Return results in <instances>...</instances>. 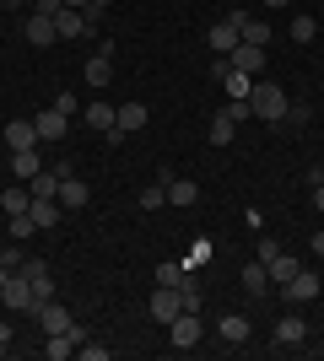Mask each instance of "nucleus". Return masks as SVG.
Listing matches in <instances>:
<instances>
[{"label":"nucleus","mask_w":324,"mask_h":361,"mask_svg":"<svg viewBox=\"0 0 324 361\" xmlns=\"http://www.w3.org/2000/svg\"><path fill=\"white\" fill-rule=\"evenodd\" d=\"M60 6H71V11H87V0H60Z\"/></svg>","instance_id":"43"},{"label":"nucleus","mask_w":324,"mask_h":361,"mask_svg":"<svg viewBox=\"0 0 324 361\" xmlns=\"http://www.w3.org/2000/svg\"><path fill=\"white\" fill-rule=\"evenodd\" d=\"M146 313H152V324H162V329H168L173 318L184 313V297H179V286H157L152 302H146Z\"/></svg>","instance_id":"4"},{"label":"nucleus","mask_w":324,"mask_h":361,"mask_svg":"<svg viewBox=\"0 0 324 361\" xmlns=\"http://www.w3.org/2000/svg\"><path fill=\"white\" fill-rule=\"evenodd\" d=\"M227 65H232V71H244V75H260L265 71V49L260 44H238L227 54Z\"/></svg>","instance_id":"13"},{"label":"nucleus","mask_w":324,"mask_h":361,"mask_svg":"<svg viewBox=\"0 0 324 361\" xmlns=\"http://www.w3.org/2000/svg\"><path fill=\"white\" fill-rule=\"evenodd\" d=\"M232 22H238V44H270V22H260V16H248V11H232Z\"/></svg>","instance_id":"9"},{"label":"nucleus","mask_w":324,"mask_h":361,"mask_svg":"<svg viewBox=\"0 0 324 361\" xmlns=\"http://www.w3.org/2000/svg\"><path fill=\"white\" fill-rule=\"evenodd\" d=\"M200 200V183L195 178H168V205H179V211H189Z\"/></svg>","instance_id":"21"},{"label":"nucleus","mask_w":324,"mask_h":361,"mask_svg":"<svg viewBox=\"0 0 324 361\" xmlns=\"http://www.w3.org/2000/svg\"><path fill=\"white\" fill-rule=\"evenodd\" d=\"M200 334H205L200 313H179V318L168 324V340H173V350H195V345H200Z\"/></svg>","instance_id":"6"},{"label":"nucleus","mask_w":324,"mask_h":361,"mask_svg":"<svg viewBox=\"0 0 324 361\" xmlns=\"http://www.w3.org/2000/svg\"><path fill=\"white\" fill-rule=\"evenodd\" d=\"M6 345H11V329H6V324H0V356H6Z\"/></svg>","instance_id":"40"},{"label":"nucleus","mask_w":324,"mask_h":361,"mask_svg":"<svg viewBox=\"0 0 324 361\" xmlns=\"http://www.w3.org/2000/svg\"><path fill=\"white\" fill-rule=\"evenodd\" d=\"M319 173H324V167H319Z\"/></svg>","instance_id":"47"},{"label":"nucleus","mask_w":324,"mask_h":361,"mask_svg":"<svg viewBox=\"0 0 324 361\" xmlns=\"http://www.w3.org/2000/svg\"><path fill=\"white\" fill-rule=\"evenodd\" d=\"M6 146H11V151H32V146H38L32 119H11V124H6Z\"/></svg>","instance_id":"19"},{"label":"nucleus","mask_w":324,"mask_h":361,"mask_svg":"<svg viewBox=\"0 0 324 361\" xmlns=\"http://www.w3.org/2000/svg\"><path fill=\"white\" fill-rule=\"evenodd\" d=\"M76 345H81V329L76 334H49V340H44V356L49 361H71V356H76Z\"/></svg>","instance_id":"22"},{"label":"nucleus","mask_w":324,"mask_h":361,"mask_svg":"<svg viewBox=\"0 0 324 361\" xmlns=\"http://www.w3.org/2000/svg\"><path fill=\"white\" fill-rule=\"evenodd\" d=\"M313 211H324V183H313Z\"/></svg>","instance_id":"39"},{"label":"nucleus","mask_w":324,"mask_h":361,"mask_svg":"<svg viewBox=\"0 0 324 361\" xmlns=\"http://www.w3.org/2000/svg\"><path fill=\"white\" fill-rule=\"evenodd\" d=\"M313 254H319V259H324V232H313Z\"/></svg>","instance_id":"41"},{"label":"nucleus","mask_w":324,"mask_h":361,"mask_svg":"<svg viewBox=\"0 0 324 361\" xmlns=\"http://www.w3.org/2000/svg\"><path fill=\"white\" fill-rule=\"evenodd\" d=\"M270 286H276V281H270V270H265L260 259H248V264H244V291H248V297H265Z\"/></svg>","instance_id":"20"},{"label":"nucleus","mask_w":324,"mask_h":361,"mask_svg":"<svg viewBox=\"0 0 324 361\" xmlns=\"http://www.w3.org/2000/svg\"><path fill=\"white\" fill-rule=\"evenodd\" d=\"M28 205H32V189H28V183H11V189H0V211H6V216H22Z\"/></svg>","instance_id":"23"},{"label":"nucleus","mask_w":324,"mask_h":361,"mask_svg":"<svg viewBox=\"0 0 324 361\" xmlns=\"http://www.w3.org/2000/svg\"><path fill=\"white\" fill-rule=\"evenodd\" d=\"M54 108H60L65 119H71V114H76V92H60V97H54Z\"/></svg>","instance_id":"37"},{"label":"nucleus","mask_w":324,"mask_h":361,"mask_svg":"<svg viewBox=\"0 0 324 361\" xmlns=\"http://www.w3.org/2000/svg\"><path fill=\"white\" fill-rule=\"evenodd\" d=\"M38 324H44V334H76V313L60 307V302H44V307H38Z\"/></svg>","instance_id":"8"},{"label":"nucleus","mask_w":324,"mask_h":361,"mask_svg":"<svg viewBox=\"0 0 324 361\" xmlns=\"http://www.w3.org/2000/svg\"><path fill=\"white\" fill-rule=\"evenodd\" d=\"M28 216L38 221V232H49V226H60V221H65V205H60V200H32Z\"/></svg>","instance_id":"17"},{"label":"nucleus","mask_w":324,"mask_h":361,"mask_svg":"<svg viewBox=\"0 0 324 361\" xmlns=\"http://www.w3.org/2000/svg\"><path fill=\"white\" fill-rule=\"evenodd\" d=\"M60 205H65V216H71V211H87V205H92V189H87V183H81L71 167H65V178H60Z\"/></svg>","instance_id":"7"},{"label":"nucleus","mask_w":324,"mask_h":361,"mask_svg":"<svg viewBox=\"0 0 324 361\" xmlns=\"http://www.w3.org/2000/svg\"><path fill=\"white\" fill-rule=\"evenodd\" d=\"M168 205V183H146L140 189V211H162Z\"/></svg>","instance_id":"32"},{"label":"nucleus","mask_w":324,"mask_h":361,"mask_svg":"<svg viewBox=\"0 0 324 361\" xmlns=\"http://www.w3.org/2000/svg\"><path fill=\"white\" fill-rule=\"evenodd\" d=\"M0 302H6L11 313H32V318H38V307H44V302L32 297V286H28V281H22V275H16V270H11V281L0 286Z\"/></svg>","instance_id":"3"},{"label":"nucleus","mask_w":324,"mask_h":361,"mask_svg":"<svg viewBox=\"0 0 324 361\" xmlns=\"http://www.w3.org/2000/svg\"><path fill=\"white\" fill-rule=\"evenodd\" d=\"M232 135H238V124H232L227 114H216L211 130H205V140H211V146H232Z\"/></svg>","instance_id":"29"},{"label":"nucleus","mask_w":324,"mask_h":361,"mask_svg":"<svg viewBox=\"0 0 324 361\" xmlns=\"http://www.w3.org/2000/svg\"><path fill=\"white\" fill-rule=\"evenodd\" d=\"M60 178H65V167H60V173H32V178H28L32 200H60Z\"/></svg>","instance_id":"24"},{"label":"nucleus","mask_w":324,"mask_h":361,"mask_svg":"<svg viewBox=\"0 0 324 361\" xmlns=\"http://www.w3.org/2000/svg\"><path fill=\"white\" fill-rule=\"evenodd\" d=\"M195 270H184V259H162L157 264V286H184Z\"/></svg>","instance_id":"26"},{"label":"nucleus","mask_w":324,"mask_h":361,"mask_svg":"<svg viewBox=\"0 0 324 361\" xmlns=\"http://www.w3.org/2000/svg\"><path fill=\"white\" fill-rule=\"evenodd\" d=\"M205 264H211V243L195 238V243H189V254H184V270H205Z\"/></svg>","instance_id":"31"},{"label":"nucleus","mask_w":324,"mask_h":361,"mask_svg":"<svg viewBox=\"0 0 324 361\" xmlns=\"http://www.w3.org/2000/svg\"><path fill=\"white\" fill-rule=\"evenodd\" d=\"M28 44H32V49L60 44V32H54V16H44V11H32V16H28Z\"/></svg>","instance_id":"14"},{"label":"nucleus","mask_w":324,"mask_h":361,"mask_svg":"<svg viewBox=\"0 0 324 361\" xmlns=\"http://www.w3.org/2000/svg\"><path fill=\"white\" fill-rule=\"evenodd\" d=\"M0 27H6V6H0Z\"/></svg>","instance_id":"46"},{"label":"nucleus","mask_w":324,"mask_h":361,"mask_svg":"<svg viewBox=\"0 0 324 361\" xmlns=\"http://www.w3.org/2000/svg\"><path fill=\"white\" fill-rule=\"evenodd\" d=\"M136 130H146V103H119V108H114V130H108V140L119 146V140L136 135Z\"/></svg>","instance_id":"5"},{"label":"nucleus","mask_w":324,"mask_h":361,"mask_svg":"<svg viewBox=\"0 0 324 361\" xmlns=\"http://www.w3.org/2000/svg\"><path fill=\"white\" fill-rule=\"evenodd\" d=\"M276 254H281V243H276V238H260V243H254V259H260V264H270Z\"/></svg>","instance_id":"35"},{"label":"nucleus","mask_w":324,"mask_h":361,"mask_svg":"<svg viewBox=\"0 0 324 361\" xmlns=\"http://www.w3.org/2000/svg\"><path fill=\"white\" fill-rule=\"evenodd\" d=\"M270 340H276L281 350H297V345H303V340H308V324H303V318H297V313H287V318H281V324H276V334H270Z\"/></svg>","instance_id":"10"},{"label":"nucleus","mask_w":324,"mask_h":361,"mask_svg":"<svg viewBox=\"0 0 324 361\" xmlns=\"http://www.w3.org/2000/svg\"><path fill=\"white\" fill-rule=\"evenodd\" d=\"M265 270H270V281H276V286H287V281H292V275L303 270V264H297V259H287V254H276L270 264H265Z\"/></svg>","instance_id":"30"},{"label":"nucleus","mask_w":324,"mask_h":361,"mask_svg":"<svg viewBox=\"0 0 324 361\" xmlns=\"http://www.w3.org/2000/svg\"><path fill=\"white\" fill-rule=\"evenodd\" d=\"M32 232H38V221H32L28 211H22V216H11V243H28Z\"/></svg>","instance_id":"34"},{"label":"nucleus","mask_w":324,"mask_h":361,"mask_svg":"<svg viewBox=\"0 0 324 361\" xmlns=\"http://www.w3.org/2000/svg\"><path fill=\"white\" fill-rule=\"evenodd\" d=\"M11 173H16V183H28L32 173H44V162H38V151H11Z\"/></svg>","instance_id":"28"},{"label":"nucleus","mask_w":324,"mask_h":361,"mask_svg":"<svg viewBox=\"0 0 324 361\" xmlns=\"http://www.w3.org/2000/svg\"><path fill=\"white\" fill-rule=\"evenodd\" d=\"M216 334H222L227 345H248V318L244 313H222L216 318Z\"/></svg>","instance_id":"16"},{"label":"nucleus","mask_w":324,"mask_h":361,"mask_svg":"<svg viewBox=\"0 0 324 361\" xmlns=\"http://www.w3.org/2000/svg\"><path fill=\"white\" fill-rule=\"evenodd\" d=\"M319 297V275L313 270H297L292 281H287V302H313Z\"/></svg>","instance_id":"18"},{"label":"nucleus","mask_w":324,"mask_h":361,"mask_svg":"<svg viewBox=\"0 0 324 361\" xmlns=\"http://www.w3.org/2000/svg\"><path fill=\"white\" fill-rule=\"evenodd\" d=\"M81 124L108 135V130H114V108H108V103H87V108H81Z\"/></svg>","instance_id":"25"},{"label":"nucleus","mask_w":324,"mask_h":361,"mask_svg":"<svg viewBox=\"0 0 324 361\" xmlns=\"http://www.w3.org/2000/svg\"><path fill=\"white\" fill-rule=\"evenodd\" d=\"M205 44H211L216 54H232V49H238V22H232V16L211 22V27H205Z\"/></svg>","instance_id":"11"},{"label":"nucleus","mask_w":324,"mask_h":361,"mask_svg":"<svg viewBox=\"0 0 324 361\" xmlns=\"http://www.w3.org/2000/svg\"><path fill=\"white\" fill-rule=\"evenodd\" d=\"M0 6H28V11H32V6H38V0H0Z\"/></svg>","instance_id":"42"},{"label":"nucleus","mask_w":324,"mask_h":361,"mask_svg":"<svg viewBox=\"0 0 324 361\" xmlns=\"http://www.w3.org/2000/svg\"><path fill=\"white\" fill-rule=\"evenodd\" d=\"M16 275L32 286V297H38V302H54V270H49L44 259H22V264H16Z\"/></svg>","instance_id":"2"},{"label":"nucleus","mask_w":324,"mask_h":361,"mask_svg":"<svg viewBox=\"0 0 324 361\" xmlns=\"http://www.w3.org/2000/svg\"><path fill=\"white\" fill-rule=\"evenodd\" d=\"M6 281H11V270H6V264H0V286H6Z\"/></svg>","instance_id":"44"},{"label":"nucleus","mask_w":324,"mask_h":361,"mask_svg":"<svg viewBox=\"0 0 324 361\" xmlns=\"http://www.w3.org/2000/svg\"><path fill=\"white\" fill-rule=\"evenodd\" d=\"M265 6H292V0H265Z\"/></svg>","instance_id":"45"},{"label":"nucleus","mask_w":324,"mask_h":361,"mask_svg":"<svg viewBox=\"0 0 324 361\" xmlns=\"http://www.w3.org/2000/svg\"><path fill=\"white\" fill-rule=\"evenodd\" d=\"M22 259H28V254H22V248H16V243H11V248H6V254H0V264H6V270H16V264H22Z\"/></svg>","instance_id":"38"},{"label":"nucleus","mask_w":324,"mask_h":361,"mask_svg":"<svg viewBox=\"0 0 324 361\" xmlns=\"http://www.w3.org/2000/svg\"><path fill=\"white\" fill-rule=\"evenodd\" d=\"M319 38V22L313 16H292V44H313Z\"/></svg>","instance_id":"33"},{"label":"nucleus","mask_w":324,"mask_h":361,"mask_svg":"<svg viewBox=\"0 0 324 361\" xmlns=\"http://www.w3.org/2000/svg\"><path fill=\"white\" fill-rule=\"evenodd\" d=\"M76 356H81V361H108L114 350H108V345H76Z\"/></svg>","instance_id":"36"},{"label":"nucleus","mask_w":324,"mask_h":361,"mask_svg":"<svg viewBox=\"0 0 324 361\" xmlns=\"http://www.w3.org/2000/svg\"><path fill=\"white\" fill-rule=\"evenodd\" d=\"M248 108H254V119L281 124L292 103H287V92H281V87H270V81H254V92H248Z\"/></svg>","instance_id":"1"},{"label":"nucleus","mask_w":324,"mask_h":361,"mask_svg":"<svg viewBox=\"0 0 324 361\" xmlns=\"http://www.w3.org/2000/svg\"><path fill=\"white\" fill-rule=\"evenodd\" d=\"M32 130H38V140H65L71 135V119H65L60 108H44V114L32 119Z\"/></svg>","instance_id":"12"},{"label":"nucleus","mask_w":324,"mask_h":361,"mask_svg":"<svg viewBox=\"0 0 324 361\" xmlns=\"http://www.w3.org/2000/svg\"><path fill=\"white\" fill-rule=\"evenodd\" d=\"M81 75H87V87H108V81H114V60H108V54H92Z\"/></svg>","instance_id":"27"},{"label":"nucleus","mask_w":324,"mask_h":361,"mask_svg":"<svg viewBox=\"0 0 324 361\" xmlns=\"http://www.w3.org/2000/svg\"><path fill=\"white\" fill-rule=\"evenodd\" d=\"M54 32H60V38H92V22H87V11H71V6H65V11L54 16Z\"/></svg>","instance_id":"15"}]
</instances>
